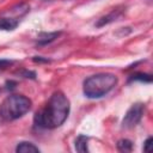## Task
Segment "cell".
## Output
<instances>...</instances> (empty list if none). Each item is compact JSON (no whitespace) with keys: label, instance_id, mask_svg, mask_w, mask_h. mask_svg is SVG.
<instances>
[{"label":"cell","instance_id":"cell-5","mask_svg":"<svg viewBox=\"0 0 153 153\" xmlns=\"http://www.w3.org/2000/svg\"><path fill=\"white\" fill-rule=\"evenodd\" d=\"M123 12H124V7H117V8H114L110 13H108V14L100 17V18L97 20L96 26H97V27H102V26H104V25H106V24H110V23L117 20V19L123 14Z\"/></svg>","mask_w":153,"mask_h":153},{"label":"cell","instance_id":"cell-4","mask_svg":"<svg viewBox=\"0 0 153 153\" xmlns=\"http://www.w3.org/2000/svg\"><path fill=\"white\" fill-rule=\"evenodd\" d=\"M143 112H145V105L142 103L133 104L128 109V111L126 112V115L122 120V128H126V129L134 128L141 121Z\"/></svg>","mask_w":153,"mask_h":153},{"label":"cell","instance_id":"cell-13","mask_svg":"<svg viewBox=\"0 0 153 153\" xmlns=\"http://www.w3.org/2000/svg\"><path fill=\"white\" fill-rule=\"evenodd\" d=\"M151 146H152V137H147L146 141L143 142V151L145 152H151Z\"/></svg>","mask_w":153,"mask_h":153},{"label":"cell","instance_id":"cell-10","mask_svg":"<svg viewBox=\"0 0 153 153\" xmlns=\"http://www.w3.org/2000/svg\"><path fill=\"white\" fill-rule=\"evenodd\" d=\"M117 149L120 152H131L133 151V142L128 139H121L117 141Z\"/></svg>","mask_w":153,"mask_h":153},{"label":"cell","instance_id":"cell-1","mask_svg":"<svg viewBox=\"0 0 153 153\" xmlns=\"http://www.w3.org/2000/svg\"><path fill=\"white\" fill-rule=\"evenodd\" d=\"M71 104L68 98L60 91L51 94L45 105L36 112L35 124L44 129H54L60 127L68 117Z\"/></svg>","mask_w":153,"mask_h":153},{"label":"cell","instance_id":"cell-3","mask_svg":"<svg viewBox=\"0 0 153 153\" xmlns=\"http://www.w3.org/2000/svg\"><path fill=\"white\" fill-rule=\"evenodd\" d=\"M31 109V100L23 94H10L0 104V117L4 121H14Z\"/></svg>","mask_w":153,"mask_h":153},{"label":"cell","instance_id":"cell-6","mask_svg":"<svg viewBox=\"0 0 153 153\" xmlns=\"http://www.w3.org/2000/svg\"><path fill=\"white\" fill-rule=\"evenodd\" d=\"M19 24V19L16 17H1L0 18V30L12 31Z\"/></svg>","mask_w":153,"mask_h":153},{"label":"cell","instance_id":"cell-7","mask_svg":"<svg viewBox=\"0 0 153 153\" xmlns=\"http://www.w3.org/2000/svg\"><path fill=\"white\" fill-rule=\"evenodd\" d=\"M61 32L55 31V32H43L41 35H38L37 37V44L38 45H45L50 42H53L54 39H56L60 36Z\"/></svg>","mask_w":153,"mask_h":153},{"label":"cell","instance_id":"cell-8","mask_svg":"<svg viewBox=\"0 0 153 153\" xmlns=\"http://www.w3.org/2000/svg\"><path fill=\"white\" fill-rule=\"evenodd\" d=\"M16 152H20V153H27V152H39V148L37 146H35L32 142H27V141H22L17 145L16 147Z\"/></svg>","mask_w":153,"mask_h":153},{"label":"cell","instance_id":"cell-12","mask_svg":"<svg viewBox=\"0 0 153 153\" xmlns=\"http://www.w3.org/2000/svg\"><path fill=\"white\" fill-rule=\"evenodd\" d=\"M11 65H13L12 60H6V59H0V71H4L8 68Z\"/></svg>","mask_w":153,"mask_h":153},{"label":"cell","instance_id":"cell-2","mask_svg":"<svg viewBox=\"0 0 153 153\" xmlns=\"http://www.w3.org/2000/svg\"><path fill=\"white\" fill-rule=\"evenodd\" d=\"M117 84V76L112 73H98L84 81L82 91L87 98L96 99L109 93Z\"/></svg>","mask_w":153,"mask_h":153},{"label":"cell","instance_id":"cell-11","mask_svg":"<svg viewBox=\"0 0 153 153\" xmlns=\"http://www.w3.org/2000/svg\"><path fill=\"white\" fill-rule=\"evenodd\" d=\"M129 81H141V82H151L152 81V76L149 74L146 73H135L133 75H130Z\"/></svg>","mask_w":153,"mask_h":153},{"label":"cell","instance_id":"cell-14","mask_svg":"<svg viewBox=\"0 0 153 153\" xmlns=\"http://www.w3.org/2000/svg\"><path fill=\"white\" fill-rule=\"evenodd\" d=\"M33 61H35V62H49L48 59H42L41 56H35V57H33Z\"/></svg>","mask_w":153,"mask_h":153},{"label":"cell","instance_id":"cell-9","mask_svg":"<svg viewBox=\"0 0 153 153\" xmlns=\"http://www.w3.org/2000/svg\"><path fill=\"white\" fill-rule=\"evenodd\" d=\"M88 137L85 136V135H79L75 140V149L78 152H81V153H85V152H88Z\"/></svg>","mask_w":153,"mask_h":153}]
</instances>
